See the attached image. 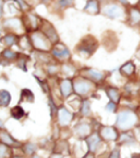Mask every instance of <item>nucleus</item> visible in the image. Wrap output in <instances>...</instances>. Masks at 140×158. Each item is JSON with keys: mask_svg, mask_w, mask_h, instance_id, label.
Wrapping results in <instances>:
<instances>
[{"mask_svg": "<svg viewBox=\"0 0 140 158\" xmlns=\"http://www.w3.org/2000/svg\"><path fill=\"white\" fill-rule=\"evenodd\" d=\"M87 73L89 77H91V79H93V80H101L102 79V77H103V74L101 73V72H99V71H97V70H89V71H87Z\"/></svg>", "mask_w": 140, "mask_h": 158, "instance_id": "nucleus-12", "label": "nucleus"}, {"mask_svg": "<svg viewBox=\"0 0 140 158\" xmlns=\"http://www.w3.org/2000/svg\"><path fill=\"white\" fill-rule=\"evenodd\" d=\"M135 116L130 113H122L118 117V126L120 128H129L135 123Z\"/></svg>", "mask_w": 140, "mask_h": 158, "instance_id": "nucleus-2", "label": "nucleus"}, {"mask_svg": "<svg viewBox=\"0 0 140 158\" xmlns=\"http://www.w3.org/2000/svg\"><path fill=\"white\" fill-rule=\"evenodd\" d=\"M3 55H4L6 57H9V58H12V57H15V56H16L15 52H12V51H10V50L4 51V52H3Z\"/></svg>", "mask_w": 140, "mask_h": 158, "instance_id": "nucleus-17", "label": "nucleus"}, {"mask_svg": "<svg viewBox=\"0 0 140 158\" xmlns=\"http://www.w3.org/2000/svg\"><path fill=\"white\" fill-rule=\"evenodd\" d=\"M132 19L134 21H139L140 20V13L137 10H133L132 11Z\"/></svg>", "mask_w": 140, "mask_h": 158, "instance_id": "nucleus-14", "label": "nucleus"}, {"mask_svg": "<svg viewBox=\"0 0 140 158\" xmlns=\"http://www.w3.org/2000/svg\"><path fill=\"white\" fill-rule=\"evenodd\" d=\"M11 114L15 119H20L25 115V111H23V109L21 108L20 106H15V107L11 110Z\"/></svg>", "mask_w": 140, "mask_h": 158, "instance_id": "nucleus-8", "label": "nucleus"}, {"mask_svg": "<svg viewBox=\"0 0 140 158\" xmlns=\"http://www.w3.org/2000/svg\"><path fill=\"white\" fill-rule=\"evenodd\" d=\"M53 54H54L56 57H60V58H65V57L69 56L68 50H67L65 47H60V48L55 47V49L53 50Z\"/></svg>", "mask_w": 140, "mask_h": 158, "instance_id": "nucleus-5", "label": "nucleus"}, {"mask_svg": "<svg viewBox=\"0 0 140 158\" xmlns=\"http://www.w3.org/2000/svg\"><path fill=\"white\" fill-rule=\"evenodd\" d=\"M107 109H109V110H114V109H115V104L114 103H109V105L107 106Z\"/></svg>", "mask_w": 140, "mask_h": 158, "instance_id": "nucleus-18", "label": "nucleus"}, {"mask_svg": "<svg viewBox=\"0 0 140 158\" xmlns=\"http://www.w3.org/2000/svg\"><path fill=\"white\" fill-rule=\"evenodd\" d=\"M71 115L66 110V109H61L60 110V121L62 124H67L71 119Z\"/></svg>", "mask_w": 140, "mask_h": 158, "instance_id": "nucleus-7", "label": "nucleus"}, {"mask_svg": "<svg viewBox=\"0 0 140 158\" xmlns=\"http://www.w3.org/2000/svg\"><path fill=\"white\" fill-rule=\"evenodd\" d=\"M10 100H11V96L9 92L6 90L1 91V105L6 106L10 103Z\"/></svg>", "mask_w": 140, "mask_h": 158, "instance_id": "nucleus-11", "label": "nucleus"}, {"mask_svg": "<svg viewBox=\"0 0 140 158\" xmlns=\"http://www.w3.org/2000/svg\"><path fill=\"white\" fill-rule=\"evenodd\" d=\"M71 91V83L68 80H65L62 83V92L65 94V97H67Z\"/></svg>", "mask_w": 140, "mask_h": 158, "instance_id": "nucleus-9", "label": "nucleus"}, {"mask_svg": "<svg viewBox=\"0 0 140 158\" xmlns=\"http://www.w3.org/2000/svg\"><path fill=\"white\" fill-rule=\"evenodd\" d=\"M35 158H37V157H35Z\"/></svg>", "mask_w": 140, "mask_h": 158, "instance_id": "nucleus-19", "label": "nucleus"}, {"mask_svg": "<svg viewBox=\"0 0 140 158\" xmlns=\"http://www.w3.org/2000/svg\"><path fill=\"white\" fill-rule=\"evenodd\" d=\"M33 43L35 44L36 47L40 48V49H47L48 48V43H47V38L45 37L42 34H33Z\"/></svg>", "mask_w": 140, "mask_h": 158, "instance_id": "nucleus-3", "label": "nucleus"}, {"mask_svg": "<svg viewBox=\"0 0 140 158\" xmlns=\"http://www.w3.org/2000/svg\"><path fill=\"white\" fill-rule=\"evenodd\" d=\"M102 136H103V138H105V139L113 140V139H116L117 134H116V132L114 131V128L106 127L102 131Z\"/></svg>", "mask_w": 140, "mask_h": 158, "instance_id": "nucleus-6", "label": "nucleus"}, {"mask_svg": "<svg viewBox=\"0 0 140 158\" xmlns=\"http://www.w3.org/2000/svg\"><path fill=\"white\" fill-rule=\"evenodd\" d=\"M97 47H98L97 40L91 35H88L87 37H85L79 44L78 49H80V51H81V54L86 53V55L89 56L90 54H93V52L96 50Z\"/></svg>", "mask_w": 140, "mask_h": 158, "instance_id": "nucleus-1", "label": "nucleus"}, {"mask_svg": "<svg viewBox=\"0 0 140 158\" xmlns=\"http://www.w3.org/2000/svg\"><path fill=\"white\" fill-rule=\"evenodd\" d=\"M121 72H123L125 75H130L134 72V65L132 63H126L122 68H121Z\"/></svg>", "mask_w": 140, "mask_h": 158, "instance_id": "nucleus-10", "label": "nucleus"}, {"mask_svg": "<svg viewBox=\"0 0 140 158\" xmlns=\"http://www.w3.org/2000/svg\"><path fill=\"white\" fill-rule=\"evenodd\" d=\"M4 42L6 43V45H8V46H11L12 44H14V42H15V37H14V36H12V35H9V36H6V37L4 38Z\"/></svg>", "mask_w": 140, "mask_h": 158, "instance_id": "nucleus-16", "label": "nucleus"}, {"mask_svg": "<svg viewBox=\"0 0 140 158\" xmlns=\"http://www.w3.org/2000/svg\"><path fill=\"white\" fill-rule=\"evenodd\" d=\"M74 87H76V90L79 92V94H86L88 90H89V84L87 82H84V81H76V85H74Z\"/></svg>", "mask_w": 140, "mask_h": 158, "instance_id": "nucleus-4", "label": "nucleus"}, {"mask_svg": "<svg viewBox=\"0 0 140 158\" xmlns=\"http://www.w3.org/2000/svg\"><path fill=\"white\" fill-rule=\"evenodd\" d=\"M108 94H109V97L115 102H117L118 99H119V94H118V92H117L116 89H115V90H114V89H110V90H108Z\"/></svg>", "mask_w": 140, "mask_h": 158, "instance_id": "nucleus-13", "label": "nucleus"}, {"mask_svg": "<svg viewBox=\"0 0 140 158\" xmlns=\"http://www.w3.org/2000/svg\"><path fill=\"white\" fill-rule=\"evenodd\" d=\"M93 9V11H97L98 10V6H97L96 1H89L87 3V6H86V10H91Z\"/></svg>", "mask_w": 140, "mask_h": 158, "instance_id": "nucleus-15", "label": "nucleus"}]
</instances>
